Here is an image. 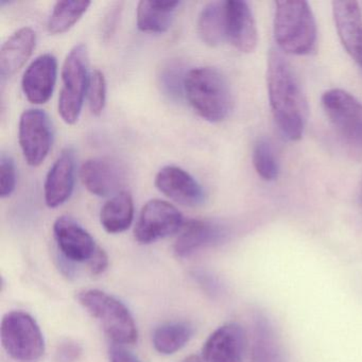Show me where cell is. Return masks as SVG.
I'll return each instance as SVG.
<instances>
[{"label":"cell","mask_w":362,"mask_h":362,"mask_svg":"<svg viewBox=\"0 0 362 362\" xmlns=\"http://www.w3.org/2000/svg\"><path fill=\"white\" fill-rule=\"evenodd\" d=\"M267 86L271 112L281 134L289 141H300L306 127L307 103L293 69L279 48L269 52Z\"/></svg>","instance_id":"cell-1"},{"label":"cell","mask_w":362,"mask_h":362,"mask_svg":"<svg viewBox=\"0 0 362 362\" xmlns=\"http://www.w3.org/2000/svg\"><path fill=\"white\" fill-rule=\"evenodd\" d=\"M273 30L283 54L307 56L317 46V22L310 6L303 0L275 3Z\"/></svg>","instance_id":"cell-2"},{"label":"cell","mask_w":362,"mask_h":362,"mask_svg":"<svg viewBox=\"0 0 362 362\" xmlns=\"http://www.w3.org/2000/svg\"><path fill=\"white\" fill-rule=\"evenodd\" d=\"M185 97L194 111L209 122H223L233 109L230 84L221 71L214 67L188 71Z\"/></svg>","instance_id":"cell-3"},{"label":"cell","mask_w":362,"mask_h":362,"mask_svg":"<svg viewBox=\"0 0 362 362\" xmlns=\"http://www.w3.org/2000/svg\"><path fill=\"white\" fill-rule=\"evenodd\" d=\"M78 300L100 323L114 343L126 345L136 342L139 338L136 324L132 313L122 300L98 289L80 292Z\"/></svg>","instance_id":"cell-4"},{"label":"cell","mask_w":362,"mask_h":362,"mask_svg":"<svg viewBox=\"0 0 362 362\" xmlns=\"http://www.w3.org/2000/svg\"><path fill=\"white\" fill-rule=\"evenodd\" d=\"M0 338L8 355L16 362H37L45 353L43 332L35 317L25 311L4 315Z\"/></svg>","instance_id":"cell-5"},{"label":"cell","mask_w":362,"mask_h":362,"mask_svg":"<svg viewBox=\"0 0 362 362\" xmlns=\"http://www.w3.org/2000/svg\"><path fill=\"white\" fill-rule=\"evenodd\" d=\"M88 66L86 46L78 44L67 54L62 69L63 86L59 96L58 110L67 124H75L81 114L90 79Z\"/></svg>","instance_id":"cell-6"},{"label":"cell","mask_w":362,"mask_h":362,"mask_svg":"<svg viewBox=\"0 0 362 362\" xmlns=\"http://www.w3.org/2000/svg\"><path fill=\"white\" fill-rule=\"evenodd\" d=\"M322 107L337 132L347 143L362 148V103L340 88L326 90Z\"/></svg>","instance_id":"cell-7"},{"label":"cell","mask_w":362,"mask_h":362,"mask_svg":"<svg viewBox=\"0 0 362 362\" xmlns=\"http://www.w3.org/2000/svg\"><path fill=\"white\" fill-rule=\"evenodd\" d=\"M183 226V216L177 207L167 201L152 199L141 209L134 237L141 245H149L180 232Z\"/></svg>","instance_id":"cell-8"},{"label":"cell","mask_w":362,"mask_h":362,"mask_svg":"<svg viewBox=\"0 0 362 362\" xmlns=\"http://www.w3.org/2000/svg\"><path fill=\"white\" fill-rule=\"evenodd\" d=\"M18 141L27 164H43L52 145V126L49 116L39 109L26 110L18 124Z\"/></svg>","instance_id":"cell-9"},{"label":"cell","mask_w":362,"mask_h":362,"mask_svg":"<svg viewBox=\"0 0 362 362\" xmlns=\"http://www.w3.org/2000/svg\"><path fill=\"white\" fill-rule=\"evenodd\" d=\"M80 179L90 194L115 196L126 181V173L117 160L110 158H90L82 164Z\"/></svg>","instance_id":"cell-10"},{"label":"cell","mask_w":362,"mask_h":362,"mask_svg":"<svg viewBox=\"0 0 362 362\" xmlns=\"http://www.w3.org/2000/svg\"><path fill=\"white\" fill-rule=\"evenodd\" d=\"M54 234L59 249L69 262H90L99 249L92 235L69 216L56 220Z\"/></svg>","instance_id":"cell-11"},{"label":"cell","mask_w":362,"mask_h":362,"mask_svg":"<svg viewBox=\"0 0 362 362\" xmlns=\"http://www.w3.org/2000/svg\"><path fill=\"white\" fill-rule=\"evenodd\" d=\"M156 186L165 196L184 206H200L205 201L202 186L177 166L163 167L156 175Z\"/></svg>","instance_id":"cell-12"},{"label":"cell","mask_w":362,"mask_h":362,"mask_svg":"<svg viewBox=\"0 0 362 362\" xmlns=\"http://www.w3.org/2000/svg\"><path fill=\"white\" fill-rule=\"evenodd\" d=\"M334 16L339 39L347 54L362 69V12L357 1H334Z\"/></svg>","instance_id":"cell-13"},{"label":"cell","mask_w":362,"mask_h":362,"mask_svg":"<svg viewBox=\"0 0 362 362\" xmlns=\"http://www.w3.org/2000/svg\"><path fill=\"white\" fill-rule=\"evenodd\" d=\"M226 40L243 54L257 47L258 30L249 4L243 0L226 1Z\"/></svg>","instance_id":"cell-14"},{"label":"cell","mask_w":362,"mask_h":362,"mask_svg":"<svg viewBox=\"0 0 362 362\" xmlns=\"http://www.w3.org/2000/svg\"><path fill=\"white\" fill-rule=\"evenodd\" d=\"M58 74V61L52 54H44L31 62L25 71L22 88L33 105H44L52 98Z\"/></svg>","instance_id":"cell-15"},{"label":"cell","mask_w":362,"mask_h":362,"mask_svg":"<svg viewBox=\"0 0 362 362\" xmlns=\"http://www.w3.org/2000/svg\"><path fill=\"white\" fill-rule=\"evenodd\" d=\"M245 334L240 325L228 323L213 332L203 345L204 362H240Z\"/></svg>","instance_id":"cell-16"},{"label":"cell","mask_w":362,"mask_h":362,"mask_svg":"<svg viewBox=\"0 0 362 362\" xmlns=\"http://www.w3.org/2000/svg\"><path fill=\"white\" fill-rule=\"evenodd\" d=\"M75 186V156L73 150L61 153L48 171L44 184L46 205L57 209L64 204L73 194Z\"/></svg>","instance_id":"cell-17"},{"label":"cell","mask_w":362,"mask_h":362,"mask_svg":"<svg viewBox=\"0 0 362 362\" xmlns=\"http://www.w3.org/2000/svg\"><path fill=\"white\" fill-rule=\"evenodd\" d=\"M226 235V228L216 222L189 220L180 230L173 250L177 257H188L203 247L221 243Z\"/></svg>","instance_id":"cell-18"},{"label":"cell","mask_w":362,"mask_h":362,"mask_svg":"<svg viewBox=\"0 0 362 362\" xmlns=\"http://www.w3.org/2000/svg\"><path fill=\"white\" fill-rule=\"evenodd\" d=\"M37 33L30 27H23L8 37L0 48V76L3 79L18 73L33 54Z\"/></svg>","instance_id":"cell-19"},{"label":"cell","mask_w":362,"mask_h":362,"mask_svg":"<svg viewBox=\"0 0 362 362\" xmlns=\"http://www.w3.org/2000/svg\"><path fill=\"white\" fill-rule=\"evenodd\" d=\"M180 1L141 0L137 6V27L143 33H164L173 24Z\"/></svg>","instance_id":"cell-20"},{"label":"cell","mask_w":362,"mask_h":362,"mask_svg":"<svg viewBox=\"0 0 362 362\" xmlns=\"http://www.w3.org/2000/svg\"><path fill=\"white\" fill-rule=\"evenodd\" d=\"M134 218L133 197L128 190H122L103 205L100 222L110 234H119L130 228Z\"/></svg>","instance_id":"cell-21"},{"label":"cell","mask_w":362,"mask_h":362,"mask_svg":"<svg viewBox=\"0 0 362 362\" xmlns=\"http://www.w3.org/2000/svg\"><path fill=\"white\" fill-rule=\"evenodd\" d=\"M252 362H285L283 349L269 320L255 317L251 345Z\"/></svg>","instance_id":"cell-22"},{"label":"cell","mask_w":362,"mask_h":362,"mask_svg":"<svg viewBox=\"0 0 362 362\" xmlns=\"http://www.w3.org/2000/svg\"><path fill=\"white\" fill-rule=\"evenodd\" d=\"M198 33L203 43L216 47L226 40V1L207 4L198 18Z\"/></svg>","instance_id":"cell-23"},{"label":"cell","mask_w":362,"mask_h":362,"mask_svg":"<svg viewBox=\"0 0 362 362\" xmlns=\"http://www.w3.org/2000/svg\"><path fill=\"white\" fill-rule=\"evenodd\" d=\"M194 332V327L187 322H171L154 330L152 342L158 353L173 355L189 342Z\"/></svg>","instance_id":"cell-24"},{"label":"cell","mask_w":362,"mask_h":362,"mask_svg":"<svg viewBox=\"0 0 362 362\" xmlns=\"http://www.w3.org/2000/svg\"><path fill=\"white\" fill-rule=\"evenodd\" d=\"M90 1L65 0L58 1L48 18L47 30L50 35H61L73 28L88 11Z\"/></svg>","instance_id":"cell-25"},{"label":"cell","mask_w":362,"mask_h":362,"mask_svg":"<svg viewBox=\"0 0 362 362\" xmlns=\"http://www.w3.org/2000/svg\"><path fill=\"white\" fill-rule=\"evenodd\" d=\"M188 71L180 61L165 63L158 75L160 90L171 100L179 101L185 96V79Z\"/></svg>","instance_id":"cell-26"},{"label":"cell","mask_w":362,"mask_h":362,"mask_svg":"<svg viewBox=\"0 0 362 362\" xmlns=\"http://www.w3.org/2000/svg\"><path fill=\"white\" fill-rule=\"evenodd\" d=\"M253 165L257 175L264 181H274L279 177V167L270 141L258 139L253 149Z\"/></svg>","instance_id":"cell-27"},{"label":"cell","mask_w":362,"mask_h":362,"mask_svg":"<svg viewBox=\"0 0 362 362\" xmlns=\"http://www.w3.org/2000/svg\"><path fill=\"white\" fill-rule=\"evenodd\" d=\"M86 96L93 115H101L107 103V81L103 71L99 69H94L90 74Z\"/></svg>","instance_id":"cell-28"},{"label":"cell","mask_w":362,"mask_h":362,"mask_svg":"<svg viewBox=\"0 0 362 362\" xmlns=\"http://www.w3.org/2000/svg\"><path fill=\"white\" fill-rule=\"evenodd\" d=\"M16 187V168L11 156L4 153L0 158V196L7 198Z\"/></svg>","instance_id":"cell-29"},{"label":"cell","mask_w":362,"mask_h":362,"mask_svg":"<svg viewBox=\"0 0 362 362\" xmlns=\"http://www.w3.org/2000/svg\"><path fill=\"white\" fill-rule=\"evenodd\" d=\"M122 6H124V3L116 1V3L112 4L111 8L105 13L103 23V35L105 40L110 39L114 31L116 30L118 20L122 14Z\"/></svg>","instance_id":"cell-30"},{"label":"cell","mask_w":362,"mask_h":362,"mask_svg":"<svg viewBox=\"0 0 362 362\" xmlns=\"http://www.w3.org/2000/svg\"><path fill=\"white\" fill-rule=\"evenodd\" d=\"M82 349L78 343L67 340L61 343L57 349V362H76L81 356Z\"/></svg>","instance_id":"cell-31"},{"label":"cell","mask_w":362,"mask_h":362,"mask_svg":"<svg viewBox=\"0 0 362 362\" xmlns=\"http://www.w3.org/2000/svg\"><path fill=\"white\" fill-rule=\"evenodd\" d=\"M88 264H90V269L93 274H101V273L105 272V269L109 266V257H107V253L99 247Z\"/></svg>","instance_id":"cell-32"},{"label":"cell","mask_w":362,"mask_h":362,"mask_svg":"<svg viewBox=\"0 0 362 362\" xmlns=\"http://www.w3.org/2000/svg\"><path fill=\"white\" fill-rule=\"evenodd\" d=\"M111 362H141L136 356L120 345H114L110 351Z\"/></svg>","instance_id":"cell-33"},{"label":"cell","mask_w":362,"mask_h":362,"mask_svg":"<svg viewBox=\"0 0 362 362\" xmlns=\"http://www.w3.org/2000/svg\"><path fill=\"white\" fill-rule=\"evenodd\" d=\"M203 360L201 359L199 356L197 355H192L189 356V357L185 358V360H184L183 362H202Z\"/></svg>","instance_id":"cell-34"}]
</instances>
